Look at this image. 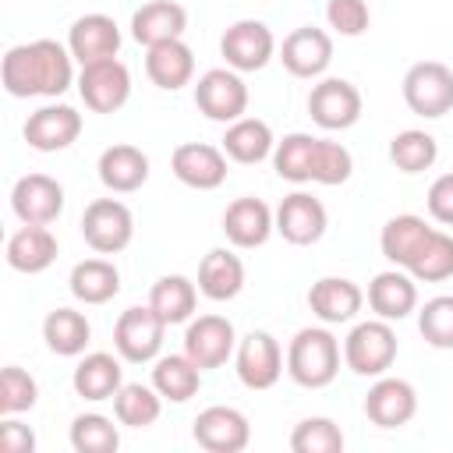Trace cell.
<instances>
[{
	"mask_svg": "<svg viewBox=\"0 0 453 453\" xmlns=\"http://www.w3.org/2000/svg\"><path fill=\"white\" fill-rule=\"evenodd\" d=\"M195 106L216 124H234L248 113V85L234 67H212L195 85Z\"/></svg>",
	"mask_w": 453,
	"mask_h": 453,
	"instance_id": "obj_7",
	"label": "cell"
},
{
	"mask_svg": "<svg viewBox=\"0 0 453 453\" xmlns=\"http://www.w3.org/2000/svg\"><path fill=\"white\" fill-rule=\"evenodd\" d=\"M88 336H92V326L74 308H53L42 319V340H46V347L57 357H78V354H85Z\"/></svg>",
	"mask_w": 453,
	"mask_h": 453,
	"instance_id": "obj_35",
	"label": "cell"
},
{
	"mask_svg": "<svg viewBox=\"0 0 453 453\" xmlns=\"http://www.w3.org/2000/svg\"><path fill=\"white\" fill-rule=\"evenodd\" d=\"M396 361V333L386 319L357 322L343 340V365L361 379H379Z\"/></svg>",
	"mask_w": 453,
	"mask_h": 453,
	"instance_id": "obj_3",
	"label": "cell"
},
{
	"mask_svg": "<svg viewBox=\"0 0 453 453\" xmlns=\"http://www.w3.org/2000/svg\"><path fill=\"white\" fill-rule=\"evenodd\" d=\"M329 226V212L326 205L308 195V191H290L280 209H276V234L287 241V244H297V248H308L315 241H322Z\"/></svg>",
	"mask_w": 453,
	"mask_h": 453,
	"instance_id": "obj_16",
	"label": "cell"
},
{
	"mask_svg": "<svg viewBox=\"0 0 453 453\" xmlns=\"http://www.w3.org/2000/svg\"><path fill=\"white\" fill-rule=\"evenodd\" d=\"M219 149L226 152V159L251 166V163H262V159L273 156L276 138H273V127H269L265 120H258V117H241V120L226 124V134H223V145H219Z\"/></svg>",
	"mask_w": 453,
	"mask_h": 453,
	"instance_id": "obj_30",
	"label": "cell"
},
{
	"mask_svg": "<svg viewBox=\"0 0 453 453\" xmlns=\"http://www.w3.org/2000/svg\"><path fill=\"white\" fill-rule=\"evenodd\" d=\"M124 357H113L106 350H92L85 354L78 365H74V375H71V386L81 400H113L117 389L124 386V368H120Z\"/></svg>",
	"mask_w": 453,
	"mask_h": 453,
	"instance_id": "obj_28",
	"label": "cell"
},
{
	"mask_svg": "<svg viewBox=\"0 0 453 453\" xmlns=\"http://www.w3.org/2000/svg\"><path fill=\"white\" fill-rule=\"evenodd\" d=\"M354 173V156L347 145L333 142V138H319L315 142V159H311V184H326L336 188Z\"/></svg>",
	"mask_w": 453,
	"mask_h": 453,
	"instance_id": "obj_42",
	"label": "cell"
},
{
	"mask_svg": "<svg viewBox=\"0 0 453 453\" xmlns=\"http://www.w3.org/2000/svg\"><path fill=\"white\" fill-rule=\"evenodd\" d=\"M67 50L81 67L96 64V60H110V57L120 53V28L110 14H99V11L81 14L67 28Z\"/></svg>",
	"mask_w": 453,
	"mask_h": 453,
	"instance_id": "obj_20",
	"label": "cell"
},
{
	"mask_svg": "<svg viewBox=\"0 0 453 453\" xmlns=\"http://www.w3.org/2000/svg\"><path fill=\"white\" fill-rule=\"evenodd\" d=\"M418 414V389L407 379L379 375L365 396V418L379 428H403Z\"/></svg>",
	"mask_w": 453,
	"mask_h": 453,
	"instance_id": "obj_18",
	"label": "cell"
},
{
	"mask_svg": "<svg viewBox=\"0 0 453 453\" xmlns=\"http://www.w3.org/2000/svg\"><path fill=\"white\" fill-rule=\"evenodd\" d=\"M191 435L209 453H241L251 442V425H248L244 411L226 407V403H212L195 418Z\"/></svg>",
	"mask_w": 453,
	"mask_h": 453,
	"instance_id": "obj_15",
	"label": "cell"
},
{
	"mask_svg": "<svg viewBox=\"0 0 453 453\" xmlns=\"http://www.w3.org/2000/svg\"><path fill=\"white\" fill-rule=\"evenodd\" d=\"M280 60L294 78H322L333 64V35L315 25H301L283 39Z\"/></svg>",
	"mask_w": 453,
	"mask_h": 453,
	"instance_id": "obj_19",
	"label": "cell"
},
{
	"mask_svg": "<svg viewBox=\"0 0 453 453\" xmlns=\"http://www.w3.org/2000/svg\"><path fill=\"white\" fill-rule=\"evenodd\" d=\"M403 103L411 113L435 120L453 110V71L442 60H418L403 74Z\"/></svg>",
	"mask_w": 453,
	"mask_h": 453,
	"instance_id": "obj_4",
	"label": "cell"
},
{
	"mask_svg": "<svg viewBox=\"0 0 453 453\" xmlns=\"http://www.w3.org/2000/svg\"><path fill=\"white\" fill-rule=\"evenodd\" d=\"M184 28H188V11L177 0H149L131 14V35L145 50L170 39H184Z\"/></svg>",
	"mask_w": 453,
	"mask_h": 453,
	"instance_id": "obj_25",
	"label": "cell"
},
{
	"mask_svg": "<svg viewBox=\"0 0 453 453\" xmlns=\"http://www.w3.org/2000/svg\"><path fill=\"white\" fill-rule=\"evenodd\" d=\"M361 92L347 78H319L308 92V113L322 131H347L361 120Z\"/></svg>",
	"mask_w": 453,
	"mask_h": 453,
	"instance_id": "obj_9",
	"label": "cell"
},
{
	"mask_svg": "<svg viewBox=\"0 0 453 453\" xmlns=\"http://www.w3.org/2000/svg\"><path fill=\"white\" fill-rule=\"evenodd\" d=\"M170 170L195 191H216L226 180V152L209 142H184L170 156Z\"/></svg>",
	"mask_w": 453,
	"mask_h": 453,
	"instance_id": "obj_17",
	"label": "cell"
},
{
	"mask_svg": "<svg viewBox=\"0 0 453 453\" xmlns=\"http://www.w3.org/2000/svg\"><path fill=\"white\" fill-rule=\"evenodd\" d=\"M78 92L92 113H117L131 99V71L117 57L85 64L78 74Z\"/></svg>",
	"mask_w": 453,
	"mask_h": 453,
	"instance_id": "obj_11",
	"label": "cell"
},
{
	"mask_svg": "<svg viewBox=\"0 0 453 453\" xmlns=\"http://www.w3.org/2000/svg\"><path fill=\"white\" fill-rule=\"evenodd\" d=\"M166 336V322L156 315L152 304H134L120 311L113 326V347L127 365H149L159 357Z\"/></svg>",
	"mask_w": 453,
	"mask_h": 453,
	"instance_id": "obj_5",
	"label": "cell"
},
{
	"mask_svg": "<svg viewBox=\"0 0 453 453\" xmlns=\"http://www.w3.org/2000/svg\"><path fill=\"white\" fill-rule=\"evenodd\" d=\"M432 230H435V226H428L421 216H414V212H400V216L386 219L382 234H379V248H382L386 262H393V265L407 269V265H411V258L418 255V248L428 241V234H432Z\"/></svg>",
	"mask_w": 453,
	"mask_h": 453,
	"instance_id": "obj_32",
	"label": "cell"
},
{
	"mask_svg": "<svg viewBox=\"0 0 453 453\" xmlns=\"http://www.w3.org/2000/svg\"><path fill=\"white\" fill-rule=\"evenodd\" d=\"M145 74L163 92H177V88L191 85V78H195V53H191V46L184 39H170V42L149 46L145 50Z\"/></svg>",
	"mask_w": 453,
	"mask_h": 453,
	"instance_id": "obj_27",
	"label": "cell"
},
{
	"mask_svg": "<svg viewBox=\"0 0 453 453\" xmlns=\"http://www.w3.org/2000/svg\"><path fill=\"white\" fill-rule=\"evenodd\" d=\"M21 134L35 152H64L81 134V113L67 103H46L35 113H28Z\"/></svg>",
	"mask_w": 453,
	"mask_h": 453,
	"instance_id": "obj_13",
	"label": "cell"
},
{
	"mask_svg": "<svg viewBox=\"0 0 453 453\" xmlns=\"http://www.w3.org/2000/svg\"><path fill=\"white\" fill-rule=\"evenodd\" d=\"M365 304V290L347 276H322L308 290V308L322 326H343L354 322Z\"/></svg>",
	"mask_w": 453,
	"mask_h": 453,
	"instance_id": "obj_22",
	"label": "cell"
},
{
	"mask_svg": "<svg viewBox=\"0 0 453 453\" xmlns=\"http://www.w3.org/2000/svg\"><path fill=\"white\" fill-rule=\"evenodd\" d=\"M407 273L418 283H442V280H449L453 276V237L442 234V230H432L428 241L411 258Z\"/></svg>",
	"mask_w": 453,
	"mask_h": 453,
	"instance_id": "obj_39",
	"label": "cell"
},
{
	"mask_svg": "<svg viewBox=\"0 0 453 453\" xmlns=\"http://www.w3.org/2000/svg\"><path fill=\"white\" fill-rule=\"evenodd\" d=\"M418 329L435 350H453V294H439L421 304Z\"/></svg>",
	"mask_w": 453,
	"mask_h": 453,
	"instance_id": "obj_43",
	"label": "cell"
},
{
	"mask_svg": "<svg viewBox=\"0 0 453 453\" xmlns=\"http://www.w3.org/2000/svg\"><path fill=\"white\" fill-rule=\"evenodd\" d=\"M96 170H99V180H103L106 191L131 195V191H138L149 180V156L138 145L117 142V145H110V149L99 152Z\"/></svg>",
	"mask_w": 453,
	"mask_h": 453,
	"instance_id": "obj_24",
	"label": "cell"
},
{
	"mask_svg": "<svg viewBox=\"0 0 453 453\" xmlns=\"http://www.w3.org/2000/svg\"><path fill=\"white\" fill-rule=\"evenodd\" d=\"M71 446L74 453H113L120 446V432L106 414H78L71 421Z\"/></svg>",
	"mask_w": 453,
	"mask_h": 453,
	"instance_id": "obj_40",
	"label": "cell"
},
{
	"mask_svg": "<svg viewBox=\"0 0 453 453\" xmlns=\"http://www.w3.org/2000/svg\"><path fill=\"white\" fill-rule=\"evenodd\" d=\"M273 230H276V212L255 195L234 198L223 209V234L234 248H262Z\"/></svg>",
	"mask_w": 453,
	"mask_h": 453,
	"instance_id": "obj_21",
	"label": "cell"
},
{
	"mask_svg": "<svg viewBox=\"0 0 453 453\" xmlns=\"http://www.w3.org/2000/svg\"><path fill=\"white\" fill-rule=\"evenodd\" d=\"M290 449L294 453H340L343 449V432L333 418H301L290 432Z\"/></svg>",
	"mask_w": 453,
	"mask_h": 453,
	"instance_id": "obj_41",
	"label": "cell"
},
{
	"mask_svg": "<svg viewBox=\"0 0 453 453\" xmlns=\"http://www.w3.org/2000/svg\"><path fill=\"white\" fill-rule=\"evenodd\" d=\"M0 81L14 99H32V96L57 99L74 81V57L57 39L18 42L0 60Z\"/></svg>",
	"mask_w": 453,
	"mask_h": 453,
	"instance_id": "obj_1",
	"label": "cell"
},
{
	"mask_svg": "<svg viewBox=\"0 0 453 453\" xmlns=\"http://www.w3.org/2000/svg\"><path fill=\"white\" fill-rule=\"evenodd\" d=\"M315 142L304 131H290L276 142L273 149V170L290 180V184H311V159H315Z\"/></svg>",
	"mask_w": 453,
	"mask_h": 453,
	"instance_id": "obj_37",
	"label": "cell"
},
{
	"mask_svg": "<svg viewBox=\"0 0 453 453\" xmlns=\"http://www.w3.org/2000/svg\"><path fill=\"white\" fill-rule=\"evenodd\" d=\"M365 297H368V308H372L379 319L400 322V319H407V315L418 308V280H414L407 269L393 265V269H382V273L372 276Z\"/></svg>",
	"mask_w": 453,
	"mask_h": 453,
	"instance_id": "obj_23",
	"label": "cell"
},
{
	"mask_svg": "<svg viewBox=\"0 0 453 453\" xmlns=\"http://www.w3.org/2000/svg\"><path fill=\"white\" fill-rule=\"evenodd\" d=\"M152 386L159 389L163 400L184 403L202 389V368L188 354H163L152 365Z\"/></svg>",
	"mask_w": 453,
	"mask_h": 453,
	"instance_id": "obj_34",
	"label": "cell"
},
{
	"mask_svg": "<svg viewBox=\"0 0 453 453\" xmlns=\"http://www.w3.org/2000/svg\"><path fill=\"white\" fill-rule=\"evenodd\" d=\"M219 53H223L226 67H234V71H241V74L262 71V67L273 60V53H276V35H273V28H269L265 21H258V18H241V21H234V25L223 32Z\"/></svg>",
	"mask_w": 453,
	"mask_h": 453,
	"instance_id": "obj_10",
	"label": "cell"
},
{
	"mask_svg": "<svg viewBox=\"0 0 453 453\" xmlns=\"http://www.w3.org/2000/svg\"><path fill=\"white\" fill-rule=\"evenodd\" d=\"M53 262H57V237H53L50 226L21 223V226L7 237V265H11L14 273L35 276V273H46Z\"/></svg>",
	"mask_w": 453,
	"mask_h": 453,
	"instance_id": "obj_26",
	"label": "cell"
},
{
	"mask_svg": "<svg viewBox=\"0 0 453 453\" xmlns=\"http://www.w3.org/2000/svg\"><path fill=\"white\" fill-rule=\"evenodd\" d=\"M428 216L442 226H453V173H442L428 188Z\"/></svg>",
	"mask_w": 453,
	"mask_h": 453,
	"instance_id": "obj_46",
	"label": "cell"
},
{
	"mask_svg": "<svg viewBox=\"0 0 453 453\" xmlns=\"http://www.w3.org/2000/svg\"><path fill=\"white\" fill-rule=\"evenodd\" d=\"M326 21H329L333 32L354 39V35H361L368 28L372 14H368L365 0H326Z\"/></svg>",
	"mask_w": 453,
	"mask_h": 453,
	"instance_id": "obj_45",
	"label": "cell"
},
{
	"mask_svg": "<svg viewBox=\"0 0 453 453\" xmlns=\"http://www.w3.org/2000/svg\"><path fill=\"white\" fill-rule=\"evenodd\" d=\"M234 368H237V379L241 386L248 389H273L283 375V350H280V340L265 329H251L237 340V350H234Z\"/></svg>",
	"mask_w": 453,
	"mask_h": 453,
	"instance_id": "obj_8",
	"label": "cell"
},
{
	"mask_svg": "<svg viewBox=\"0 0 453 453\" xmlns=\"http://www.w3.org/2000/svg\"><path fill=\"white\" fill-rule=\"evenodd\" d=\"M0 449L4 453H35V432L18 421V414H7L0 421Z\"/></svg>",
	"mask_w": 453,
	"mask_h": 453,
	"instance_id": "obj_47",
	"label": "cell"
},
{
	"mask_svg": "<svg viewBox=\"0 0 453 453\" xmlns=\"http://www.w3.org/2000/svg\"><path fill=\"white\" fill-rule=\"evenodd\" d=\"M11 212L21 223L50 226L64 212V184L50 173H25L11 188Z\"/></svg>",
	"mask_w": 453,
	"mask_h": 453,
	"instance_id": "obj_14",
	"label": "cell"
},
{
	"mask_svg": "<svg viewBox=\"0 0 453 453\" xmlns=\"http://www.w3.org/2000/svg\"><path fill=\"white\" fill-rule=\"evenodd\" d=\"M81 237L96 255H117L134 237V216L120 198H96L81 212Z\"/></svg>",
	"mask_w": 453,
	"mask_h": 453,
	"instance_id": "obj_6",
	"label": "cell"
},
{
	"mask_svg": "<svg viewBox=\"0 0 453 453\" xmlns=\"http://www.w3.org/2000/svg\"><path fill=\"white\" fill-rule=\"evenodd\" d=\"M113 414L120 425L127 428H149L159 421L163 414V396L156 386H142V382H124L113 396Z\"/></svg>",
	"mask_w": 453,
	"mask_h": 453,
	"instance_id": "obj_36",
	"label": "cell"
},
{
	"mask_svg": "<svg viewBox=\"0 0 453 453\" xmlns=\"http://www.w3.org/2000/svg\"><path fill=\"white\" fill-rule=\"evenodd\" d=\"M340 372V340L326 326H304L287 347V375L304 389H322Z\"/></svg>",
	"mask_w": 453,
	"mask_h": 453,
	"instance_id": "obj_2",
	"label": "cell"
},
{
	"mask_svg": "<svg viewBox=\"0 0 453 453\" xmlns=\"http://www.w3.org/2000/svg\"><path fill=\"white\" fill-rule=\"evenodd\" d=\"M198 290L209 301H234L244 290V262L226 248H212L198 262Z\"/></svg>",
	"mask_w": 453,
	"mask_h": 453,
	"instance_id": "obj_29",
	"label": "cell"
},
{
	"mask_svg": "<svg viewBox=\"0 0 453 453\" xmlns=\"http://www.w3.org/2000/svg\"><path fill=\"white\" fill-rule=\"evenodd\" d=\"M237 350V329L226 315H198L184 329V354L202 368H219Z\"/></svg>",
	"mask_w": 453,
	"mask_h": 453,
	"instance_id": "obj_12",
	"label": "cell"
},
{
	"mask_svg": "<svg viewBox=\"0 0 453 453\" xmlns=\"http://www.w3.org/2000/svg\"><path fill=\"white\" fill-rule=\"evenodd\" d=\"M198 287L180 276V273H170V276H159L149 290V304L156 308V315L166 322V326H180V322H191L195 315V304H198Z\"/></svg>",
	"mask_w": 453,
	"mask_h": 453,
	"instance_id": "obj_33",
	"label": "cell"
},
{
	"mask_svg": "<svg viewBox=\"0 0 453 453\" xmlns=\"http://www.w3.org/2000/svg\"><path fill=\"white\" fill-rule=\"evenodd\" d=\"M35 400H39L35 379H32L25 368L7 365V368L0 372V414H4V418H7V414H25V411L35 407Z\"/></svg>",
	"mask_w": 453,
	"mask_h": 453,
	"instance_id": "obj_44",
	"label": "cell"
},
{
	"mask_svg": "<svg viewBox=\"0 0 453 453\" xmlns=\"http://www.w3.org/2000/svg\"><path fill=\"white\" fill-rule=\"evenodd\" d=\"M67 287L81 304H106L120 294V273L110 258H81L74 262Z\"/></svg>",
	"mask_w": 453,
	"mask_h": 453,
	"instance_id": "obj_31",
	"label": "cell"
},
{
	"mask_svg": "<svg viewBox=\"0 0 453 453\" xmlns=\"http://www.w3.org/2000/svg\"><path fill=\"white\" fill-rule=\"evenodd\" d=\"M435 159H439V142H435L428 131L407 127V131L393 134V142H389V163H393L400 173L432 170Z\"/></svg>",
	"mask_w": 453,
	"mask_h": 453,
	"instance_id": "obj_38",
	"label": "cell"
}]
</instances>
